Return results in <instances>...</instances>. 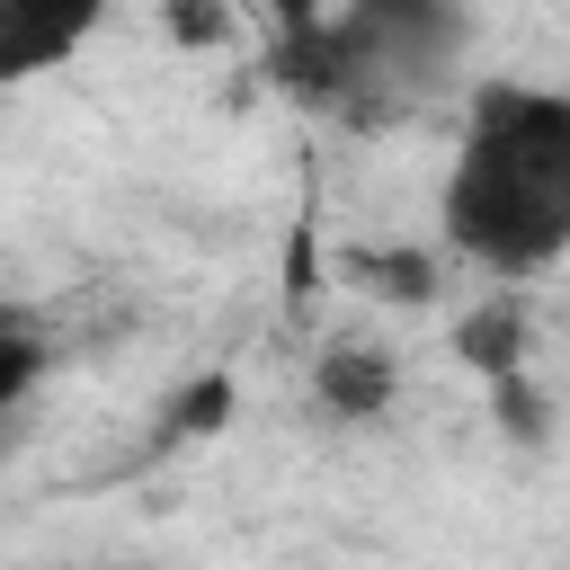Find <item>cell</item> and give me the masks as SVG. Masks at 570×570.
Returning <instances> with one entry per match:
<instances>
[{"instance_id": "52a82bcc", "label": "cell", "mask_w": 570, "mask_h": 570, "mask_svg": "<svg viewBox=\"0 0 570 570\" xmlns=\"http://www.w3.org/2000/svg\"><path fill=\"white\" fill-rule=\"evenodd\" d=\"M232 419V383L223 374H196L169 410H160V436H151V454H169V445H196V436H214Z\"/></svg>"}, {"instance_id": "8992f818", "label": "cell", "mask_w": 570, "mask_h": 570, "mask_svg": "<svg viewBox=\"0 0 570 570\" xmlns=\"http://www.w3.org/2000/svg\"><path fill=\"white\" fill-rule=\"evenodd\" d=\"M347 276L383 303H428L436 294V258L428 249H347Z\"/></svg>"}, {"instance_id": "3957f363", "label": "cell", "mask_w": 570, "mask_h": 570, "mask_svg": "<svg viewBox=\"0 0 570 570\" xmlns=\"http://www.w3.org/2000/svg\"><path fill=\"white\" fill-rule=\"evenodd\" d=\"M107 0H0V80H36L98 36Z\"/></svg>"}, {"instance_id": "9c48e42d", "label": "cell", "mask_w": 570, "mask_h": 570, "mask_svg": "<svg viewBox=\"0 0 570 570\" xmlns=\"http://www.w3.org/2000/svg\"><path fill=\"white\" fill-rule=\"evenodd\" d=\"M490 401H499V419H508V436H525V445H543V419H552V410H543V392H534L525 374H499V383H490Z\"/></svg>"}, {"instance_id": "8fae6325", "label": "cell", "mask_w": 570, "mask_h": 570, "mask_svg": "<svg viewBox=\"0 0 570 570\" xmlns=\"http://www.w3.org/2000/svg\"><path fill=\"white\" fill-rule=\"evenodd\" d=\"M267 18H276V36H303V27H321V0H267Z\"/></svg>"}, {"instance_id": "5b68a950", "label": "cell", "mask_w": 570, "mask_h": 570, "mask_svg": "<svg viewBox=\"0 0 570 570\" xmlns=\"http://www.w3.org/2000/svg\"><path fill=\"white\" fill-rule=\"evenodd\" d=\"M454 356L472 365V374H525V294L517 285H490L463 321H454Z\"/></svg>"}, {"instance_id": "30bf717a", "label": "cell", "mask_w": 570, "mask_h": 570, "mask_svg": "<svg viewBox=\"0 0 570 570\" xmlns=\"http://www.w3.org/2000/svg\"><path fill=\"white\" fill-rule=\"evenodd\" d=\"M169 27H178L187 45H223V9H214V0H169Z\"/></svg>"}, {"instance_id": "277c9868", "label": "cell", "mask_w": 570, "mask_h": 570, "mask_svg": "<svg viewBox=\"0 0 570 570\" xmlns=\"http://www.w3.org/2000/svg\"><path fill=\"white\" fill-rule=\"evenodd\" d=\"M312 392H321V410L330 419H383L392 410V392H401V365H392V347H374V338H330L321 356H312Z\"/></svg>"}, {"instance_id": "6da1fadb", "label": "cell", "mask_w": 570, "mask_h": 570, "mask_svg": "<svg viewBox=\"0 0 570 570\" xmlns=\"http://www.w3.org/2000/svg\"><path fill=\"white\" fill-rule=\"evenodd\" d=\"M445 240L525 285L570 249V98L534 80H481L463 116V151L445 169Z\"/></svg>"}, {"instance_id": "7a4b0ae2", "label": "cell", "mask_w": 570, "mask_h": 570, "mask_svg": "<svg viewBox=\"0 0 570 570\" xmlns=\"http://www.w3.org/2000/svg\"><path fill=\"white\" fill-rule=\"evenodd\" d=\"M472 45L463 0H338L321 27L276 36V80L347 125H392L401 107L436 98Z\"/></svg>"}, {"instance_id": "ba28073f", "label": "cell", "mask_w": 570, "mask_h": 570, "mask_svg": "<svg viewBox=\"0 0 570 570\" xmlns=\"http://www.w3.org/2000/svg\"><path fill=\"white\" fill-rule=\"evenodd\" d=\"M36 374H45V347H36L18 321H0V419L18 410V392H27Z\"/></svg>"}]
</instances>
